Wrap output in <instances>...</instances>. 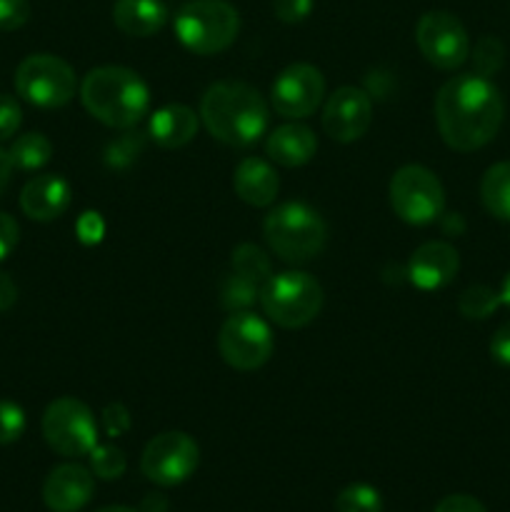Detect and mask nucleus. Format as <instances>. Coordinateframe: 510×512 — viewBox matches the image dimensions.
Segmentation results:
<instances>
[{
	"label": "nucleus",
	"mask_w": 510,
	"mask_h": 512,
	"mask_svg": "<svg viewBox=\"0 0 510 512\" xmlns=\"http://www.w3.org/2000/svg\"><path fill=\"white\" fill-rule=\"evenodd\" d=\"M175 35L195 55H215L235 43L240 15L228 0H188L175 13Z\"/></svg>",
	"instance_id": "39448f33"
},
{
	"label": "nucleus",
	"mask_w": 510,
	"mask_h": 512,
	"mask_svg": "<svg viewBox=\"0 0 510 512\" xmlns=\"http://www.w3.org/2000/svg\"><path fill=\"white\" fill-rule=\"evenodd\" d=\"M18 240H20V228L18 223H15V218H10L8 213H0V263L13 253Z\"/></svg>",
	"instance_id": "c9c22d12"
},
{
	"label": "nucleus",
	"mask_w": 510,
	"mask_h": 512,
	"mask_svg": "<svg viewBox=\"0 0 510 512\" xmlns=\"http://www.w3.org/2000/svg\"><path fill=\"white\" fill-rule=\"evenodd\" d=\"M43 438L65 458H83L98 445L93 410L75 398H58L43 413Z\"/></svg>",
	"instance_id": "1a4fd4ad"
},
{
	"label": "nucleus",
	"mask_w": 510,
	"mask_h": 512,
	"mask_svg": "<svg viewBox=\"0 0 510 512\" xmlns=\"http://www.w3.org/2000/svg\"><path fill=\"white\" fill-rule=\"evenodd\" d=\"M260 290H263V285L255 283V280L243 278L238 273H228L223 278V283H220V303L230 313L248 310L255 300H260Z\"/></svg>",
	"instance_id": "b1692460"
},
{
	"label": "nucleus",
	"mask_w": 510,
	"mask_h": 512,
	"mask_svg": "<svg viewBox=\"0 0 510 512\" xmlns=\"http://www.w3.org/2000/svg\"><path fill=\"white\" fill-rule=\"evenodd\" d=\"M263 235L268 240L270 250L285 263H308L318 258L328 240V228L320 218L318 210L308 203L290 200L280 203L265 215Z\"/></svg>",
	"instance_id": "20e7f679"
},
{
	"label": "nucleus",
	"mask_w": 510,
	"mask_h": 512,
	"mask_svg": "<svg viewBox=\"0 0 510 512\" xmlns=\"http://www.w3.org/2000/svg\"><path fill=\"white\" fill-rule=\"evenodd\" d=\"M500 303L508 305L510 308V273H508V278L503 280V288H500Z\"/></svg>",
	"instance_id": "79ce46f5"
},
{
	"label": "nucleus",
	"mask_w": 510,
	"mask_h": 512,
	"mask_svg": "<svg viewBox=\"0 0 510 512\" xmlns=\"http://www.w3.org/2000/svg\"><path fill=\"white\" fill-rule=\"evenodd\" d=\"M90 465H93V473L103 480H118L120 475L128 468V460L125 453L115 445H95L90 450Z\"/></svg>",
	"instance_id": "cd10ccee"
},
{
	"label": "nucleus",
	"mask_w": 510,
	"mask_h": 512,
	"mask_svg": "<svg viewBox=\"0 0 510 512\" xmlns=\"http://www.w3.org/2000/svg\"><path fill=\"white\" fill-rule=\"evenodd\" d=\"M325 95V78L315 65L293 63L275 78L270 103L280 118L300 120L318 110Z\"/></svg>",
	"instance_id": "ddd939ff"
},
{
	"label": "nucleus",
	"mask_w": 510,
	"mask_h": 512,
	"mask_svg": "<svg viewBox=\"0 0 510 512\" xmlns=\"http://www.w3.org/2000/svg\"><path fill=\"white\" fill-rule=\"evenodd\" d=\"M260 305L280 328H303L318 318L323 308V288L310 273L285 270L265 280L260 290Z\"/></svg>",
	"instance_id": "423d86ee"
},
{
	"label": "nucleus",
	"mask_w": 510,
	"mask_h": 512,
	"mask_svg": "<svg viewBox=\"0 0 510 512\" xmlns=\"http://www.w3.org/2000/svg\"><path fill=\"white\" fill-rule=\"evenodd\" d=\"M75 88H78L75 70L58 55H28L15 70V90L35 108H63L73 100Z\"/></svg>",
	"instance_id": "0eeeda50"
},
{
	"label": "nucleus",
	"mask_w": 510,
	"mask_h": 512,
	"mask_svg": "<svg viewBox=\"0 0 510 512\" xmlns=\"http://www.w3.org/2000/svg\"><path fill=\"white\" fill-rule=\"evenodd\" d=\"M273 333L260 315L238 310L223 323L218 333V350L225 363L235 370H258L273 355Z\"/></svg>",
	"instance_id": "9d476101"
},
{
	"label": "nucleus",
	"mask_w": 510,
	"mask_h": 512,
	"mask_svg": "<svg viewBox=\"0 0 510 512\" xmlns=\"http://www.w3.org/2000/svg\"><path fill=\"white\" fill-rule=\"evenodd\" d=\"M433 512H488L480 500H475L473 495H448V498L440 500L435 505Z\"/></svg>",
	"instance_id": "e433bc0d"
},
{
	"label": "nucleus",
	"mask_w": 510,
	"mask_h": 512,
	"mask_svg": "<svg viewBox=\"0 0 510 512\" xmlns=\"http://www.w3.org/2000/svg\"><path fill=\"white\" fill-rule=\"evenodd\" d=\"M233 188L243 203L265 208L278 198L280 180L273 165L263 158H243L233 173Z\"/></svg>",
	"instance_id": "a211bd4d"
},
{
	"label": "nucleus",
	"mask_w": 510,
	"mask_h": 512,
	"mask_svg": "<svg viewBox=\"0 0 510 512\" xmlns=\"http://www.w3.org/2000/svg\"><path fill=\"white\" fill-rule=\"evenodd\" d=\"M198 133V115L183 103H168L150 115L148 135L160 148H183Z\"/></svg>",
	"instance_id": "aec40b11"
},
{
	"label": "nucleus",
	"mask_w": 510,
	"mask_h": 512,
	"mask_svg": "<svg viewBox=\"0 0 510 512\" xmlns=\"http://www.w3.org/2000/svg\"><path fill=\"white\" fill-rule=\"evenodd\" d=\"M70 200H73V190L68 180L60 175H35L20 190V208L30 220H38V223L60 218L70 208Z\"/></svg>",
	"instance_id": "f3484780"
},
{
	"label": "nucleus",
	"mask_w": 510,
	"mask_h": 512,
	"mask_svg": "<svg viewBox=\"0 0 510 512\" xmlns=\"http://www.w3.org/2000/svg\"><path fill=\"white\" fill-rule=\"evenodd\" d=\"M25 433V413L13 400H0V445H10Z\"/></svg>",
	"instance_id": "c756f323"
},
{
	"label": "nucleus",
	"mask_w": 510,
	"mask_h": 512,
	"mask_svg": "<svg viewBox=\"0 0 510 512\" xmlns=\"http://www.w3.org/2000/svg\"><path fill=\"white\" fill-rule=\"evenodd\" d=\"M140 150H143V140L133 138V135H123V138H118L108 148V153H105V163L113 165V168H125V165H130L135 158H138Z\"/></svg>",
	"instance_id": "7c9ffc66"
},
{
	"label": "nucleus",
	"mask_w": 510,
	"mask_h": 512,
	"mask_svg": "<svg viewBox=\"0 0 510 512\" xmlns=\"http://www.w3.org/2000/svg\"><path fill=\"white\" fill-rule=\"evenodd\" d=\"M170 18V10L163 0H115L113 23L133 38H150L160 33Z\"/></svg>",
	"instance_id": "412c9836"
},
{
	"label": "nucleus",
	"mask_w": 510,
	"mask_h": 512,
	"mask_svg": "<svg viewBox=\"0 0 510 512\" xmlns=\"http://www.w3.org/2000/svg\"><path fill=\"white\" fill-rule=\"evenodd\" d=\"M315 150H318V140H315L313 130L300 123L280 125L265 140L268 158L283 168H300V165L310 163Z\"/></svg>",
	"instance_id": "6ab92c4d"
},
{
	"label": "nucleus",
	"mask_w": 510,
	"mask_h": 512,
	"mask_svg": "<svg viewBox=\"0 0 510 512\" xmlns=\"http://www.w3.org/2000/svg\"><path fill=\"white\" fill-rule=\"evenodd\" d=\"M30 3L28 0H0V30L10 33L28 23Z\"/></svg>",
	"instance_id": "2f4dec72"
},
{
	"label": "nucleus",
	"mask_w": 510,
	"mask_h": 512,
	"mask_svg": "<svg viewBox=\"0 0 510 512\" xmlns=\"http://www.w3.org/2000/svg\"><path fill=\"white\" fill-rule=\"evenodd\" d=\"M373 123V103L365 90L343 85L328 98L323 108V130L338 143H353L368 133Z\"/></svg>",
	"instance_id": "4468645a"
},
{
	"label": "nucleus",
	"mask_w": 510,
	"mask_h": 512,
	"mask_svg": "<svg viewBox=\"0 0 510 512\" xmlns=\"http://www.w3.org/2000/svg\"><path fill=\"white\" fill-rule=\"evenodd\" d=\"M95 493V480L88 468L78 463H65L50 470L43 483V503L53 512H78L90 503Z\"/></svg>",
	"instance_id": "2eb2a0df"
},
{
	"label": "nucleus",
	"mask_w": 510,
	"mask_h": 512,
	"mask_svg": "<svg viewBox=\"0 0 510 512\" xmlns=\"http://www.w3.org/2000/svg\"><path fill=\"white\" fill-rule=\"evenodd\" d=\"M23 123V110L13 95H0V140H10Z\"/></svg>",
	"instance_id": "473e14b6"
},
{
	"label": "nucleus",
	"mask_w": 510,
	"mask_h": 512,
	"mask_svg": "<svg viewBox=\"0 0 510 512\" xmlns=\"http://www.w3.org/2000/svg\"><path fill=\"white\" fill-rule=\"evenodd\" d=\"M85 110L108 128H133L150 105V90L135 70L123 65H100L80 83Z\"/></svg>",
	"instance_id": "7ed1b4c3"
},
{
	"label": "nucleus",
	"mask_w": 510,
	"mask_h": 512,
	"mask_svg": "<svg viewBox=\"0 0 510 512\" xmlns=\"http://www.w3.org/2000/svg\"><path fill=\"white\" fill-rule=\"evenodd\" d=\"M500 293L488 285H470L458 300V310L470 320H485L500 308Z\"/></svg>",
	"instance_id": "a878e982"
},
{
	"label": "nucleus",
	"mask_w": 510,
	"mask_h": 512,
	"mask_svg": "<svg viewBox=\"0 0 510 512\" xmlns=\"http://www.w3.org/2000/svg\"><path fill=\"white\" fill-rule=\"evenodd\" d=\"M420 53L438 70H455L468 60L470 38L465 25L448 10H430L415 25Z\"/></svg>",
	"instance_id": "f8f14e48"
},
{
	"label": "nucleus",
	"mask_w": 510,
	"mask_h": 512,
	"mask_svg": "<svg viewBox=\"0 0 510 512\" xmlns=\"http://www.w3.org/2000/svg\"><path fill=\"white\" fill-rule=\"evenodd\" d=\"M165 498H160V495H148V498L143 500V508L140 512H165Z\"/></svg>",
	"instance_id": "a19ab883"
},
{
	"label": "nucleus",
	"mask_w": 510,
	"mask_h": 512,
	"mask_svg": "<svg viewBox=\"0 0 510 512\" xmlns=\"http://www.w3.org/2000/svg\"><path fill=\"white\" fill-rule=\"evenodd\" d=\"M233 273L265 285V280L270 278V258L265 255V250L258 248V245H238V248L233 250Z\"/></svg>",
	"instance_id": "393cba45"
},
{
	"label": "nucleus",
	"mask_w": 510,
	"mask_h": 512,
	"mask_svg": "<svg viewBox=\"0 0 510 512\" xmlns=\"http://www.w3.org/2000/svg\"><path fill=\"white\" fill-rule=\"evenodd\" d=\"M200 450L198 443L188 433L170 430L160 433L145 445L143 458H140V470L150 483L160 488H175L185 483L190 475L198 470Z\"/></svg>",
	"instance_id": "9b49d317"
},
{
	"label": "nucleus",
	"mask_w": 510,
	"mask_h": 512,
	"mask_svg": "<svg viewBox=\"0 0 510 512\" xmlns=\"http://www.w3.org/2000/svg\"><path fill=\"white\" fill-rule=\"evenodd\" d=\"M490 355H493L495 363L510 368V320L495 330L493 340H490Z\"/></svg>",
	"instance_id": "4c0bfd02"
},
{
	"label": "nucleus",
	"mask_w": 510,
	"mask_h": 512,
	"mask_svg": "<svg viewBox=\"0 0 510 512\" xmlns=\"http://www.w3.org/2000/svg\"><path fill=\"white\" fill-rule=\"evenodd\" d=\"M475 73L483 75V78H490V75L498 73L505 63V48L495 35H485V38L478 40L473 53Z\"/></svg>",
	"instance_id": "c85d7f7f"
},
{
	"label": "nucleus",
	"mask_w": 510,
	"mask_h": 512,
	"mask_svg": "<svg viewBox=\"0 0 510 512\" xmlns=\"http://www.w3.org/2000/svg\"><path fill=\"white\" fill-rule=\"evenodd\" d=\"M10 173H13V163H10V155H8V150L0 148V195H3V190L8 188Z\"/></svg>",
	"instance_id": "ea45409f"
},
{
	"label": "nucleus",
	"mask_w": 510,
	"mask_h": 512,
	"mask_svg": "<svg viewBox=\"0 0 510 512\" xmlns=\"http://www.w3.org/2000/svg\"><path fill=\"white\" fill-rule=\"evenodd\" d=\"M273 10L275 18L288 25H295L308 18L310 10H313V0H273Z\"/></svg>",
	"instance_id": "72a5a7b5"
},
{
	"label": "nucleus",
	"mask_w": 510,
	"mask_h": 512,
	"mask_svg": "<svg viewBox=\"0 0 510 512\" xmlns=\"http://www.w3.org/2000/svg\"><path fill=\"white\" fill-rule=\"evenodd\" d=\"M15 300H18V288H15V283L10 280V275L0 273V313L13 308Z\"/></svg>",
	"instance_id": "58836bf2"
},
{
	"label": "nucleus",
	"mask_w": 510,
	"mask_h": 512,
	"mask_svg": "<svg viewBox=\"0 0 510 512\" xmlns=\"http://www.w3.org/2000/svg\"><path fill=\"white\" fill-rule=\"evenodd\" d=\"M98 512H140V510L128 508V505H108V508H103V510H98Z\"/></svg>",
	"instance_id": "37998d69"
},
{
	"label": "nucleus",
	"mask_w": 510,
	"mask_h": 512,
	"mask_svg": "<svg viewBox=\"0 0 510 512\" xmlns=\"http://www.w3.org/2000/svg\"><path fill=\"white\" fill-rule=\"evenodd\" d=\"M10 163L18 170H38L53 158V143L43 133H25L8 150Z\"/></svg>",
	"instance_id": "5701e85b"
},
{
	"label": "nucleus",
	"mask_w": 510,
	"mask_h": 512,
	"mask_svg": "<svg viewBox=\"0 0 510 512\" xmlns=\"http://www.w3.org/2000/svg\"><path fill=\"white\" fill-rule=\"evenodd\" d=\"M480 200L490 215L510 223V160L495 163L485 170L480 180Z\"/></svg>",
	"instance_id": "4be33fe9"
},
{
	"label": "nucleus",
	"mask_w": 510,
	"mask_h": 512,
	"mask_svg": "<svg viewBox=\"0 0 510 512\" xmlns=\"http://www.w3.org/2000/svg\"><path fill=\"white\" fill-rule=\"evenodd\" d=\"M200 118L215 140L233 148H248L268 130V105L253 85L220 80L205 90Z\"/></svg>",
	"instance_id": "f03ea898"
},
{
	"label": "nucleus",
	"mask_w": 510,
	"mask_h": 512,
	"mask_svg": "<svg viewBox=\"0 0 510 512\" xmlns=\"http://www.w3.org/2000/svg\"><path fill=\"white\" fill-rule=\"evenodd\" d=\"M390 205L408 225H430L443 215L445 190L433 170L405 165L390 178Z\"/></svg>",
	"instance_id": "6e6552de"
},
{
	"label": "nucleus",
	"mask_w": 510,
	"mask_h": 512,
	"mask_svg": "<svg viewBox=\"0 0 510 512\" xmlns=\"http://www.w3.org/2000/svg\"><path fill=\"white\" fill-rule=\"evenodd\" d=\"M500 90L478 73L450 78L435 95V123L445 145L458 153L485 148L503 125Z\"/></svg>",
	"instance_id": "f257e3e1"
},
{
	"label": "nucleus",
	"mask_w": 510,
	"mask_h": 512,
	"mask_svg": "<svg viewBox=\"0 0 510 512\" xmlns=\"http://www.w3.org/2000/svg\"><path fill=\"white\" fill-rule=\"evenodd\" d=\"M103 428H105V433L113 435V438L128 433V430H130V413L125 410V405H120V403L105 405Z\"/></svg>",
	"instance_id": "f704fd0d"
},
{
	"label": "nucleus",
	"mask_w": 510,
	"mask_h": 512,
	"mask_svg": "<svg viewBox=\"0 0 510 512\" xmlns=\"http://www.w3.org/2000/svg\"><path fill=\"white\" fill-rule=\"evenodd\" d=\"M458 268V250L443 240H430L410 255L408 278L420 290H440L453 283Z\"/></svg>",
	"instance_id": "dca6fc26"
},
{
	"label": "nucleus",
	"mask_w": 510,
	"mask_h": 512,
	"mask_svg": "<svg viewBox=\"0 0 510 512\" xmlns=\"http://www.w3.org/2000/svg\"><path fill=\"white\" fill-rule=\"evenodd\" d=\"M383 498L368 483H353L343 488L335 498V512H380Z\"/></svg>",
	"instance_id": "bb28decb"
}]
</instances>
